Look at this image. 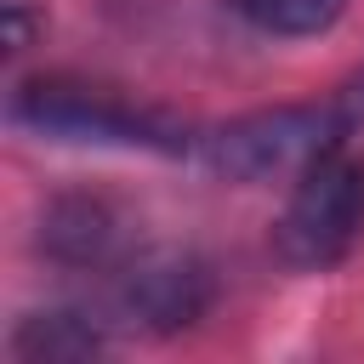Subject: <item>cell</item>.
<instances>
[{"mask_svg": "<svg viewBox=\"0 0 364 364\" xmlns=\"http://www.w3.org/2000/svg\"><path fill=\"white\" fill-rule=\"evenodd\" d=\"M364 228V159L341 142L301 165V182L279 216V256L290 267H330Z\"/></svg>", "mask_w": 364, "mask_h": 364, "instance_id": "6da1fadb", "label": "cell"}, {"mask_svg": "<svg viewBox=\"0 0 364 364\" xmlns=\"http://www.w3.org/2000/svg\"><path fill=\"white\" fill-rule=\"evenodd\" d=\"M353 125V102H324V108H273V114H250L239 125H228L210 142V159L228 176H267V171H290V165H313L318 154H330Z\"/></svg>", "mask_w": 364, "mask_h": 364, "instance_id": "7a4b0ae2", "label": "cell"}, {"mask_svg": "<svg viewBox=\"0 0 364 364\" xmlns=\"http://www.w3.org/2000/svg\"><path fill=\"white\" fill-rule=\"evenodd\" d=\"M17 119H28V125H40V131H63V136L176 148V136H165L154 114H136V108L114 102L108 91L68 85V80H34V85H23V91H17Z\"/></svg>", "mask_w": 364, "mask_h": 364, "instance_id": "3957f363", "label": "cell"}, {"mask_svg": "<svg viewBox=\"0 0 364 364\" xmlns=\"http://www.w3.org/2000/svg\"><path fill=\"white\" fill-rule=\"evenodd\" d=\"M239 11L267 34H318L347 11V0H239Z\"/></svg>", "mask_w": 364, "mask_h": 364, "instance_id": "277c9868", "label": "cell"}]
</instances>
